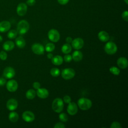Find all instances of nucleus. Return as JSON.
Instances as JSON below:
<instances>
[{
	"label": "nucleus",
	"mask_w": 128,
	"mask_h": 128,
	"mask_svg": "<svg viewBox=\"0 0 128 128\" xmlns=\"http://www.w3.org/2000/svg\"><path fill=\"white\" fill-rule=\"evenodd\" d=\"M36 95V91L33 89L28 90L26 94V98L28 100H32L34 99Z\"/></svg>",
	"instance_id": "obj_24"
},
{
	"label": "nucleus",
	"mask_w": 128,
	"mask_h": 128,
	"mask_svg": "<svg viewBox=\"0 0 128 128\" xmlns=\"http://www.w3.org/2000/svg\"><path fill=\"white\" fill-rule=\"evenodd\" d=\"M55 48V45L52 42H49L46 44L44 50H46L47 52H52L54 50Z\"/></svg>",
	"instance_id": "obj_26"
},
{
	"label": "nucleus",
	"mask_w": 128,
	"mask_h": 128,
	"mask_svg": "<svg viewBox=\"0 0 128 128\" xmlns=\"http://www.w3.org/2000/svg\"><path fill=\"white\" fill-rule=\"evenodd\" d=\"M53 54L52 53H48L47 54V57L49 59H52L53 58Z\"/></svg>",
	"instance_id": "obj_42"
},
{
	"label": "nucleus",
	"mask_w": 128,
	"mask_h": 128,
	"mask_svg": "<svg viewBox=\"0 0 128 128\" xmlns=\"http://www.w3.org/2000/svg\"><path fill=\"white\" fill-rule=\"evenodd\" d=\"M7 57H8V55L6 52L4 51H1L0 52V58L2 60H6L7 58Z\"/></svg>",
	"instance_id": "obj_32"
},
{
	"label": "nucleus",
	"mask_w": 128,
	"mask_h": 128,
	"mask_svg": "<svg viewBox=\"0 0 128 128\" xmlns=\"http://www.w3.org/2000/svg\"><path fill=\"white\" fill-rule=\"evenodd\" d=\"M22 118L25 122H30L34 120L35 116L34 114L31 111L26 110L22 113Z\"/></svg>",
	"instance_id": "obj_10"
},
{
	"label": "nucleus",
	"mask_w": 128,
	"mask_h": 128,
	"mask_svg": "<svg viewBox=\"0 0 128 128\" xmlns=\"http://www.w3.org/2000/svg\"><path fill=\"white\" fill-rule=\"evenodd\" d=\"M58 2L60 4L62 5H64L68 3L69 0H58Z\"/></svg>",
	"instance_id": "obj_39"
},
{
	"label": "nucleus",
	"mask_w": 128,
	"mask_h": 128,
	"mask_svg": "<svg viewBox=\"0 0 128 128\" xmlns=\"http://www.w3.org/2000/svg\"><path fill=\"white\" fill-rule=\"evenodd\" d=\"M32 50L35 54L40 55L44 53V48L39 43H34L32 46Z\"/></svg>",
	"instance_id": "obj_7"
},
{
	"label": "nucleus",
	"mask_w": 128,
	"mask_h": 128,
	"mask_svg": "<svg viewBox=\"0 0 128 128\" xmlns=\"http://www.w3.org/2000/svg\"><path fill=\"white\" fill-rule=\"evenodd\" d=\"M59 119L62 122H66L68 120V116L65 113L62 112L59 114Z\"/></svg>",
	"instance_id": "obj_30"
},
{
	"label": "nucleus",
	"mask_w": 128,
	"mask_h": 128,
	"mask_svg": "<svg viewBox=\"0 0 128 128\" xmlns=\"http://www.w3.org/2000/svg\"><path fill=\"white\" fill-rule=\"evenodd\" d=\"M11 27V24L8 20H3L0 22V32H4L8 31Z\"/></svg>",
	"instance_id": "obj_15"
},
{
	"label": "nucleus",
	"mask_w": 128,
	"mask_h": 128,
	"mask_svg": "<svg viewBox=\"0 0 128 128\" xmlns=\"http://www.w3.org/2000/svg\"><path fill=\"white\" fill-rule=\"evenodd\" d=\"M14 44L13 42L10 40H8L4 42L2 45L3 48L6 51H10L14 49Z\"/></svg>",
	"instance_id": "obj_20"
},
{
	"label": "nucleus",
	"mask_w": 128,
	"mask_h": 128,
	"mask_svg": "<svg viewBox=\"0 0 128 128\" xmlns=\"http://www.w3.org/2000/svg\"><path fill=\"white\" fill-rule=\"evenodd\" d=\"M49 40L52 42H58L60 38V34L59 32L55 29L50 30L48 34Z\"/></svg>",
	"instance_id": "obj_6"
},
{
	"label": "nucleus",
	"mask_w": 128,
	"mask_h": 128,
	"mask_svg": "<svg viewBox=\"0 0 128 128\" xmlns=\"http://www.w3.org/2000/svg\"><path fill=\"white\" fill-rule=\"evenodd\" d=\"M76 74V72L72 68H66L64 69L62 72L61 76L64 80H70Z\"/></svg>",
	"instance_id": "obj_5"
},
{
	"label": "nucleus",
	"mask_w": 128,
	"mask_h": 128,
	"mask_svg": "<svg viewBox=\"0 0 128 128\" xmlns=\"http://www.w3.org/2000/svg\"><path fill=\"white\" fill-rule=\"evenodd\" d=\"M72 38L71 37H70V36L67 37V38H66V42L67 43H68V44L71 43V42H72Z\"/></svg>",
	"instance_id": "obj_41"
},
{
	"label": "nucleus",
	"mask_w": 128,
	"mask_h": 128,
	"mask_svg": "<svg viewBox=\"0 0 128 128\" xmlns=\"http://www.w3.org/2000/svg\"><path fill=\"white\" fill-rule=\"evenodd\" d=\"M50 74L52 76L57 77L60 74V70L56 68H52L50 70Z\"/></svg>",
	"instance_id": "obj_28"
},
{
	"label": "nucleus",
	"mask_w": 128,
	"mask_h": 128,
	"mask_svg": "<svg viewBox=\"0 0 128 128\" xmlns=\"http://www.w3.org/2000/svg\"><path fill=\"white\" fill-rule=\"evenodd\" d=\"M9 120L12 122H16L18 119V114L14 112H12L8 115Z\"/></svg>",
	"instance_id": "obj_25"
},
{
	"label": "nucleus",
	"mask_w": 128,
	"mask_h": 128,
	"mask_svg": "<svg viewBox=\"0 0 128 128\" xmlns=\"http://www.w3.org/2000/svg\"><path fill=\"white\" fill-rule=\"evenodd\" d=\"M36 94L40 98H46L48 97L49 92L48 90L45 88H39L37 90Z\"/></svg>",
	"instance_id": "obj_16"
},
{
	"label": "nucleus",
	"mask_w": 128,
	"mask_h": 128,
	"mask_svg": "<svg viewBox=\"0 0 128 128\" xmlns=\"http://www.w3.org/2000/svg\"><path fill=\"white\" fill-rule=\"evenodd\" d=\"M61 50L64 54H69L72 51V46L68 43L65 44L62 46Z\"/></svg>",
	"instance_id": "obj_23"
},
{
	"label": "nucleus",
	"mask_w": 128,
	"mask_h": 128,
	"mask_svg": "<svg viewBox=\"0 0 128 128\" xmlns=\"http://www.w3.org/2000/svg\"><path fill=\"white\" fill-rule=\"evenodd\" d=\"M2 40V36L0 35V42Z\"/></svg>",
	"instance_id": "obj_43"
},
{
	"label": "nucleus",
	"mask_w": 128,
	"mask_h": 128,
	"mask_svg": "<svg viewBox=\"0 0 128 128\" xmlns=\"http://www.w3.org/2000/svg\"><path fill=\"white\" fill-rule=\"evenodd\" d=\"M63 101L66 104H68L71 102V98L69 96L66 95L64 96L63 98Z\"/></svg>",
	"instance_id": "obj_35"
},
{
	"label": "nucleus",
	"mask_w": 128,
	"mask_h": 128,
	"mask_svg": "<svg viewBox=\"0 0 128 128\" xmlns=\"http://www.w3.org/2000/svg\"><path fill=\"white\" fill-rule=\"evenodd\" d=\"M7 90L10 92H14L16 91L18 88V82L14 80H8L6 84Z\"/></svg>",
	"instance_id": "obj_11"
},
{
	"label": "nucleus",
	"mask_w": 128,
	"mask_h": 128,
	"mask_svg": "<svg viewBox=\"0 0 128 128\" xmlns=\"http://www.w3.org/2000/svg\"><path fill=\"white\" fill-rule=\"evenodd\" d=\"M72 59L74 61L80 62L82 60L83 55L81 52L79 50H76L72 53Z\"/></svg>",
	"instance_id": "obj_21"
},
{
	"label": "nucleus",
	"mask_w": 128,
	"mask_h": 128,
	"mask_svg": "<svg viewBox=\"0 0 128 128\" xmlns=\"http://www.w3.org/2000/svg\"><path fill=\"white\" fill-rule=\"evenodd\" d=\"M65 128V126L64 125V124L60 122L56 123L54 126V128Z\"/></svg>",
	"instance_id": "obj_36"
},
{
	"label": "nucleus",
	"mask_w": 128,
	"mask_h": 128,
	"mask_svg": "<svg viewBox=\"0 0 128 128\" xmlns=\"http://www.w3.org/2000/svg\"><path fill=\"white\" fill-rule=\"evenodd\" d=\"M32 86H33V88H34V89L38 90V89L39 88H40V83L39 82H34L33 83Z\"/></svg>",
	"instance_id": "obj_38"
},
{
	"label": "nucleus",
	"mask_w": 128,
	"mask_h": 128,
	"mask_svg": "<svg viewBox=\"0 0 128 128\" xmlns=\"http://www.w3.org/2000/svg\"><path fill=\"white\" fill-rule=\"evenodd\" d=\"M3 74L6 78H12L15 75V70L12 67L8 66L4 70Z\"/></svg>",
	"instance_id": "obj_13"
},
{
	"label": "nucleus",
	"mask_w": 128,
	"mask_h": 128,
	"mask_svg": "<svg viewBox=\"0 0 128 128\" xmlns=\"http://www.w3.org/2000/svg\"><path fill=\"white\" fill-rule=\"evenodd\" d=\"M28 10L27 4L24 2L20 3L16 8V13L19 16H24Z\"/></svg>",
	"instance_id": "obj_8"
},
{
	"label": "nucleus",
	"mask_w": 128,
	"mask_h": 128,
	"mask_svg": "<svg viewBox=\"0 0 128 128\" xmlns=\"http://www.w3.org/2000/svg\"><path fill=\"white\" fill-rule=\"evenodd\" d=\"M122 19L128 22V12L127 10H125L124 12H123L122 13Z\"/></svg>",
	"instance_id": "obj_34"
},
{
	"label": "nucleus",
	"mask_w": 128,
	"mask_h": 128,
	"mask_svg": "<svg viewBox=\"0 0 128 128\" xmlns=\"http://www.w3.org/2000/svg\"><path fill=\"white\" fill-rule=\"evenodd\" d=\"M71 43L72 47L77 50L81 49L84 44V40L80 38H76L74 40H72Z\"/></svg>",
	"instance_id": "obj_9"
},
{
	"label": "nucleus",
	"mask_w": 128,
	"mask_h": 128,
	"mask_svg": "<svg viewBox=\"0 0 128 128\" xmlns=\"http://www.w3.org/2000/svg\"><path fill=\"white\" fill-rule=\"evenodd\" d=\"M30 25L28 22L26 20H20L17 25V32L20 35L26 34L28 30Z\"/></svg>",
	"instance_id": "obj_1"
},
{
	"label": "nucleus",
	"mask_w": 128,
	"mask_h": 128,
	"mask_svg": "<svg viewBox=\"0 0 128 128\" xmlns=\"http://www.w3.org/2000/svg\"><path fill=\"white\" fill-rule=\"evenodd\" d=\"M6 83V80L4 78H0V86H4Z\"/></svg>",
	"instance_id": "obj_40"
},
{
	"label": "nucleus",
	"mask_w": 128,
	"mask_h": 128,
	"mask_svg": "<svg viewBox=\"0 0 128 128\" xmlns=\"http://www.w3.org/2000/svg\"><path fill=\"white\" fill-rule=\"evenodd\" d=\"M36 2V0H27L26 2V4L29 6H32L35 4Z\"/></svg>",
	"instance_id": "obj_37"
},
{
	"label": "nucleus",
	"mask_w": 128,
	"mask_h": 128,
	"mask_svg": "<svg viewBox=\"0 0 128 128\" xmlns=\"http://www.w3.org/2000/svg\"><path fill=\"white\" fill-rule=\"evenodd\" d=\"M78 105L82 110H88L92 106V101L86 98H81L78 100Z\"/></svg>",
	"instance_id": "obj_2"
},
{
	"label": "nucleus",
	"mask_w": 128,
	"mask_h": 128,
	"mask_svg": "<svg viewBox=\"0 0 128 128\" xmlns=\"http://www.w3.org/2000/svg\"><path fill=\"white\" fill-rule=\"evenodd\" d=\"M104 50L107 54H114L116 53L118 48L115 43L112 42H108L105 44Z\"/></svg>",
	"instance_id": "obj_4"
},
{
	"label": "nucleus",
	"mask_w": 128,
	"mask_h": 128,
	"mask_svg": "<svg viewBox=\"0 0 128 128\" xmlns=\"http://www.w3.org/2000/svg\"><path fill=\"white\" fill-rule=\"evenodd\" d=\"M110 128H122V126L120 123L118 122H114L110 125Z\"/></svg>",
	"instance_id": "obj_31"
},
{
	"label": "nucleus",
	"mask_w": 128,
	"mask_h": 128,
	"mask_svg": "<svg viewBox=\"0 0 128 128\" xmlns=\"http://www.w3.org/2000/svg\"><path fill=\"white\" fill-rule=\"evenodd\" d=\"M18 32L16 30H10L8 33V37L10 39H14L16 38L18 34Z\"/></svg>",
	"instance_id": "obj_27"
},
{
	"label": "nucleus",
	"mask_w": 128,
	"mask_h": 128,
	"mask_svg": "<svg viewBox=\"0 0 128 128\" xmlns=\"http://www.w3.org/2000/svg\"><path fill=\"white\" fill-rule=\"evenodd\" d=\"M117 64L122 69L126 68L128 66V62L126 58L120 57L117 60Z\"/></svg>",
	"instance_id": "obj_17"
},
{
	"label": "nucleus",
	"mask_w": 128,
	"mask_h": 128,
	"mask_svg": "<svg viewBox=\"0 0 128 128\" xmlns=\"http://www.w3.org/2000/svg\"><path fill=\"white\" fill-rule=\"evenodd\" d=\"M51 60L52 64L56 66H60L62 64L64 60L62 57L59 55H56L54 56H53Z\"/></svg>",
	"instance_id": "obj_22"
},
{
	"label": "nucleus",
	"mask_w": 128,
	"mask_h": 128,
	"mask_svg": "<svg viewBox=\"0 0 128 128\" xmlns=\"http://www.w3.org/2000/svg\"><path fill=\"white\" fill-rule=\"evenodd\" d=\"M63 60H64L66 62H70L72 60V56L71 55L68 54H66L64 56Z\"/></svg>",
	"instance_id": "obj_33"
},
{
	"label": "nucleus",
	"mask_w": 128,
	"mask_h": 128,
	"mask_svg": "<svg viewBox=\"0 0 128 128\" xmlns=\"http://www.w3.org/2000/svg\"><path fill=\"white\" fill-rule=\"evenodd\" d=\"M78 110L76 104L74 102H70L67 106V112L70 115L76 114Z\"/></svg>",
	"instance_id": "obj_12"
},
{
	"label": "nucleus",
	"mask_w": 128,
	"mask_h": 128,
	"mask_svg": "<svg viewBox=\"0 0 128 128\" xmlns=\"http://www.w3.org/2000/svg\"><path fill=\"white\" fill-rule=\"evenodd\" d=\"M6 106L8 110L12 111L16 109L18 106V102L16 100L10 98L8 100Z\"/></svg>",
	"instance_id": "obj_14"
},
{
	"label": "nucleus",
	"mask_w": 128,
	"mask_h": 128,
	"mask_svg": "<svg viewBox=\"0 0 128 128\" xmlns=\"http://www.w3.org/2000/svg\"><path fill=\"white\" fill-rule=\"evenodd\" d=\"M110 72L113 74L118 76L120 73V70L116 66H112L110 68Z\"/></svg>",
	"instance_id": "obj_29"
},
{
	"label": "nucleus",
	"mask_w": 128,
	"mask_h": 128,
	"mask_svg": "<svg viewBox=\"0 0 128 128\" xmlns=\"http://www.w3.org/2000/svg\"><path fill=\"white\" fill-rule=\"evenodd\" d=\"M98 38L100 41L102 42H106L108 41L110 38V36L106 32L102 30L98 32Z\"/></svg>",
	"instance_id": "obj_18"
},
{
	"label": "nucleus",
	"mask_w": 128,
	"mask_h": 128,
	"mask_svg": "<svg viewBox=\"0 0 128 128\" xmlns=\"http://www.w3.org/2000/svg\"><path fill=\"white\" fill-rule=\"evenodd\" d=\"M124 1L126 3V4H128V0H124Z\"/></svg>",
	"instance_id": "obj_44"
},
{
	"label": "nucleus",
	"mask_w": 128,
	"mask_h": 128,
	"mask_svg": "<svg viewBox=\"0 0 128 128\" xmlns=\"http://www.w3.org/2000/svg\"><path fill=\"white\" fill-rule=\"evenodd\" d=\"M15 42L16 46L20 48H24L26 46V41L22 36L17 37L15 40Z\"/></svg>",
	"instance_id": "obj_19"
},
{
	"label": "nucleus",
	"mask_w": 128,
	"mask_h": 128,
	"mask_svg": "<svg viewBox=\"0 0 128 128\" xmlns=\"http://www.w3.org/2000/svg\"><path fill=\"white\" fill-rule=\"evenodd\" d=\"M52 110L57 113L60 112L64 108V101L60 98H55L52 103Z\"/></svg>",
	"instance_id": "obj_3"
}]
</instances>
